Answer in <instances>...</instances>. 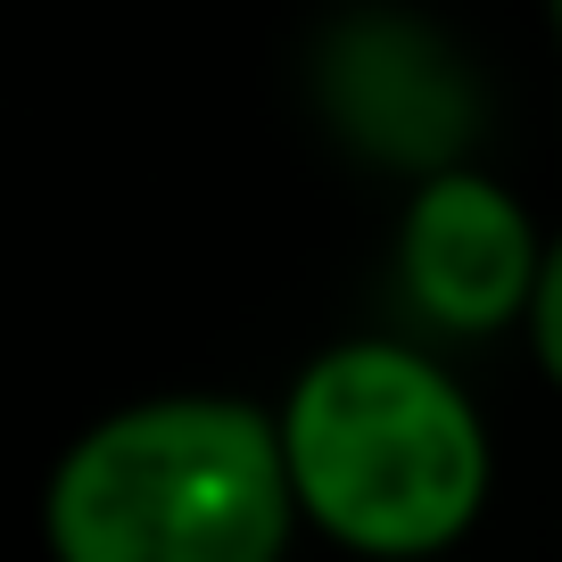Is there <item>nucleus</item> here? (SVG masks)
Returning <instances> with one entry per match:
<instances>
[{"label": "nucleus", "mask_w": 562, "mask_h": 562, "mask_svg": "<svg viewBox=\"0 0 562 562\" xmlns=\"http://www.w3.org/2000/svg\"><path fill=\"white\" fill-rule=\"evenodd\" d=\"M299 521L356 562H439L496 496L480 397L422 339H331L273 405Z\"/></svg>", "instance_id": "f257e3e1"}, {"label": "nucleus", "mask_w": 562, "mask_h": 562, "mask_svg": "<svg viewBox=\"0 0 562 562\" xmlns=\"http://www.w3.org/2000/svg\"><path fill=\"white\" fill-rule=\"evenodd\" d=\"M323 124L339 133V149L389 166V175L422 182L439 166H463L480 140V75L456 42L414 9H339L315 34L306 58Z\"/></svg>", "instance_id": "7ed1b4c3"}, {"label": "nucleus", "mask_w": 562, "mask_h": 562, "mask_svg": "<svg viewBox=\"0 0 562 562\" xmlns=\"http://www.w3.org/2000/svg\"><path fill=\"white\" fill-rule=\"evenodd\" d=\"M546 25H554V42H562V0H546Z\"/></svg>", "instance_id": "423d86ee"}, {"label": "nucleus", "mask_w": 562, "mask_h": 562, "mask_svg": "<svg viewBox=\"0 0 562 562\" xmlns=\"http://www.w3.org/2000/svg\"><path fill=\"white\" fill-rule=\"evenodd\" d=\"M521 339H529V364L562 389V232H546V257H538V290H529Z\"/></svg>", "instance_id": "39448f33"}, {"label": "nucleus", "mask_w": 562, "mask_h": 562, "mask_svg": "<svg viewBox=\"0 0 562 562\" xmlns=\"http://www.w3.org/2000/svg\"><path fill=\"white\" fill-rule=\"evenodd\" d=\"M299 529L273 405L232 389L108 405L42 480L50 562H290Z\"/></svg>", "instance_id": "f03ea898"}, {"label": "nucleus", "mask_w": 562, "mask_h": 562, "mask_svg": "<svg viewBox=\"0 0 562 562\" xmlns=\"http://www.w3.org/2000/svg\"><path fill=\"white\" fill-rule=\"evenodd\" d=\"M546 232L521 207L505 175L480 158L439 166V175L405 182L397 207V299L414 306L422 331L439 339H496L521 331L529 290H538Z\"/></svg>", "instance_id": "20e7f679"}]
</instances>
